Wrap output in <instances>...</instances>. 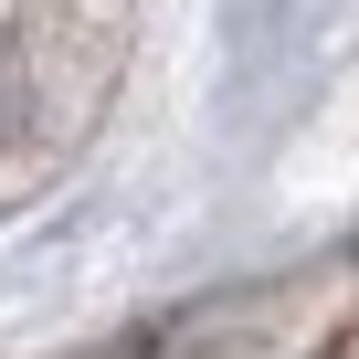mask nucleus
<instances>
[{
    "mask_svg": "<svg viewBox=\"0 0 359 359\" xmlns=\"http://www.w3.org/2000/svg\"><path fill=\"white\" fill-rule=\"evenodd\" d=\"M22 106H32V95H22V43H11V32H0V137H11V127H22Z\"/></svg>",
    "mask_w": 359,
    "mask_h": 359,
    "instance_id": "1",
    "label": "nucleus"
}]
</instances>
